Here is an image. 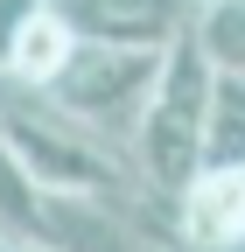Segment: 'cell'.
Here are the masks:
<instances>
[{
	"label": "cell",
	"instance_id": "5",
	"mask_svg": "<svg viewBox=\"0 0 245 252\" xmlns=\"http://www.w3.org/2000/svg\"><path fill=\"white\" fill-rule=\"evenodd\" d=\"M70 49H77V35H70V21L56 14V7H42L35 21L14 35V49H7V63H0V77H14V84H28V91H42L56 70L70 63Z\"/></svg>",
	"mask_w": 245,
	"mask_h": 252
},
{
	"label": "cell",
	"instance_id": "4",
	"mask_svg": "<svg viewBox=\"0 0 245 252\" xmlns=\"http://www.w3.org/2000/svg\"><path fill=\"white\" fill-rule=\"evenodd\" d=\"M175 231L196 252H245V168H203L175 196Z\"/></svg>",
	"mask_w": 245,
	"mask_h": 252
},
{
	"label": "cell",
	"instance_id": "1",
	"mask_svg": "<svg viewBox=\"0 0 245 252\" xmlns=\"http://www.w3.org/2000/svg\"><path fill=\"white\" fill-rule=\"evenodd\" d=\"M210 91H217V70L196 49V35L168 42L161 56V84L147 98V119L133 133V168L154 189L161 203H175L182 189L203 175V126H210Z\"/></svg>",
	"mask_w": 245,
	"mask_h": 252
},
{
	"label": "cell",
	"instance_id": "2",
	"mask_svg": "<svg viewBox=\"0 0 245 252\" xmlns=\"http://www.w3.org/2000/svg\"><path fill=\"white\" fill-rule=\"evenodd\" d=\"M161 56L168 49H126V42H77L70 63L42 84V98L63 112L70 126H84L105 147H133L147 98L161 84Z\"/></svg>",
	"mask_w": 245,
	"mask_h": 252
},
{
	"label": "cell",
	"instance_id": "11",
	"mask_svg": "<svg viewBox=\"0 0 245 252\" xmlns=\"http://www.w3.org/2000/svg\"><path fill=\"white\" fill-rule=\"evenodd\" d=\"M0 252H42V245H28V238H0Z\"/></svg>",
	"mask_w": 245,
	"mask_h": 252
},
{
	"label": "cell",
	"instance_id": "8",
	"mask_svg": "<svg viewBox=\"0 0 245 252\" xmlns=\"http://www.w3.org/2000/svg\"><path fill=\"white\" fill-rule=\"evenodd\" d=\"M35 210H42V189L28 182V168L14 161L7 133H0V238H28L35 245Z\"/></svg>",
	"mask_w": 245,
	"mask_h": 252
},
{
	"label": "cell",
	"instance_id": "9",
	"mask_svg": "<svg viewBox=\"0 0 245 252\" xmlns=\"http://www.w3.org/2000/svg\"><path fill=\"white\" fill-rule=\"evenodd\" d=\"M42 7H49V0H0V63H7V49H14V35H21V28L35 21Z\"/></svg>",
	"mask_w": 245,
	"mask_h": 252
},
{
	"label": "cell",
	"instance_id": "3",
	"mask_svg": "<svg viewBox=\"0 0 245 252\" xmlns=\"http://www.w3.org/2000/svg\"><path fill=\"white\" fill-rule=\"evenodd\" d=\"M70 21L77 42H126V49H168L189 35L203 0H49Z\"/></svg>",
	"mask_w": 245,
	"mask_h": 252
},
{
	"label": "cell",
	"instance_id": "6",
	"mask_svg": "<svg viewBox=\"0 0 245 252\" xmlns=\"http://www.w3.org/2000/svg\"><path fill=\"white\" fill-rule=\"evenodd\" d=\"M189 35H196V49L210 56L217 77H245V0H203Z\"/></svg>",
	"mask_w": 245,
	"mask_h": 252
},
{
	"label": "cell",
	"instance_id": "7",
	"mask_svg": "<svg viewBox=\"0 0 245 252\" xmlns=\"http://www.w3.org/2000/svg\"><path fill=\"white\" fill-rule=\"evenodd\" d=\"M203 168H245V77H217V91H210Z\"/></svg>",
	"mask_w": 245,
	"mask_h": 252
},
{
	"label": "cell",
	"instance_id": "10",
	"mask_svg": "<svg viewBox=\"0 0 245 252\" xmlns=\"http://www.w3.org/2000/svg\"><path fill=\"white\" fill-rule=\"evenodd\" d=\"M140 252H196V245H182V231H147Z\"/></svg>",
	"mask_w": 245,
	"mask_h": 252
}]
</instances>
